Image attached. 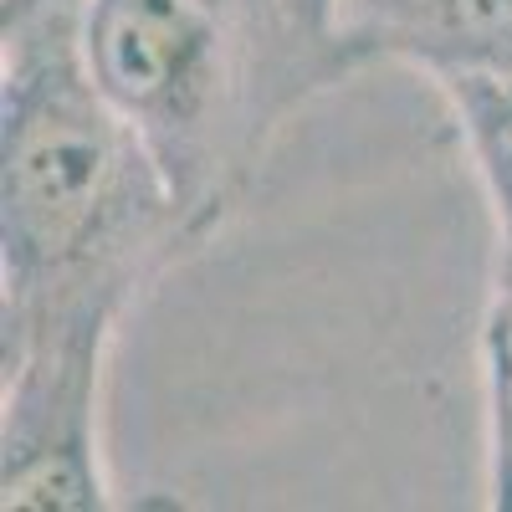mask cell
<instances>
[{
    "mask_svg": "<svg viewBox=\"0 0 512 512\" xmlns=\"http://www.w3.org/2000/svg\"><path fill=\"white\" fill-rule=\"evenodd\" d=\"M200 246L82 57V0H0V359L103 344Z\"/></svg>",
    "mask_w": 512,
    "mask_h": 512,
    "instance_id": "obj_1",
    "label": "cell"
},
{
    "mask_svg": "<svg viewBox=\"0 0 512 512\" xmlns=\"http://www.w3.org/2000/svg\"><path fill=\"white\" fill-rule=\"evenodd\" d=\"M82 57L200 241L262 175L282 123L344 77L287 0H82Z\"/></svg>",
    "mask_w": 512,
    "mask_h": 512,
    "instance_id": "obj_2",
    "label": "cell"
},
{
    "mask_svg": "<svg viewBox=\"0 0 512 512\" xmlns=\"http://www.w3.org/2000/svg\"><path fill=\"white\" fill-rule=\"evenodd\" d=\"M344 77L405 62L425 82L446 72H512V0H364L333 31Z\"/></svg>",
    "mask_w": 512,
    "mask_h": 512,
    "instance_id": "obj_3",
    "label": "cell"
},
{
    "mask_svg": "<svg viewBox=\"0 0 512 512\" xmlns=\"http://www.w3.org/2000/svg\"><path fill=\"white\" fill-rule=\"evenodd\" d=\"M431 88L446 98V113L472 154L497 241L512 246V72H446Z\"/></svg>",
    "mask_w": 512,
    "mask_h": 512,
    "instance_id": "obj_4",
    "label": "cell"
},
{
    "mask_svg": "<svg viewBox=\"0 0 512 512\" xmlns=\"http://www.w3.org/2000/svg\"><path fill=\"white\" fill-rule=\"evenodd\" d=\"M482 420H487V502L512 512V246L497 241L482 313Z\"/></svg>",
    "mask_w": 512,
    "mask_h": 512,
    "instance_id": "obj_5",
    "label": "cell"
},
{
    "mask_svg": "<svg viewBox=\"0 0 512 512\" xmlns=\"http://www.w3.org/2000/svg\"><path fill=\"white\" fill-rule=\"evenodd\" d=\"M287 6H292L297 21H303V31H313L318 41H333V31H338V0H287Z\"/></svg>",
    "mask_w": 512,
    "mask_h": 512,
    "instance_id": "obj_6",
    "label": "cell"
}]
</instances>
